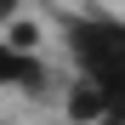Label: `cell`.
Wrapping results in <instances>:
<instances>
[{"instance_id":"cell-2","label":"cell","mask_w":125,"mask_h":125,"mask_svg":"<svg viewBox=\"0 0 125 125\" xmlns=\"http://www.w3.org/2000/svg\"><path fill=\"white\" fill-rule=\"evenodd\" d=\"M46 80L51 74L40 62V51H23L0 34V91H46Z\"/></svg>"},{"instance_id":"cell-3","label":"cell","mask_w":125,"mask_h":125,"mask_svg":"<svg viewBox=\"0 0 125 125\" xmlns=\"http://www.w3.org/2000/svg\"><path fill=\"white\" fill-rule=\"evenodd\" d=\"M62 119L68 125H102L108 119V102H102V85L85 74H74V85L62 91Z\"/></svg>"},{"instance_id":"cell-7","label":"cell","mask_w":125,"mask_h":125,"mask_svg":"<svg viewBox=\"0 0 125 125\" xmlns=\"http://www.w3.org/2000/svg\"><path fill=\"white\" fill-rule=\"evenodd\" d=\"M62 125H68V119H62Z\"/></svg>"},{"instance_id":"cell-4","label":"cell","mask_w":125,"mask_h":125,"mask_svg":"<svg viewBox=\"0 0 125 125\" xmlns=\"http://www.w3.org/2000/svg\"><path fill=\"white\" fill-rule=\"evenodd\" d=\"M6 40H11V46H23V51H40V23L11 17V23H6Z\"/></svg>"},{"instance_id":"cell-6","label":"cell","mask_w":125,"mask_h":125,"mask_svg":"<svg viewBox=\"0 0 125 125\" xmlns=\"http://www.w3.org/2000/svg\"><path fill=\"white\" fill-rule=\"evenodd\" d=\"M102 125H125V119H102Z\"/></svg>"},{"instance_id":"cell-5","label":"cell","mask_w":125,"mask_h":125,"mask_svg":"<svg viewBox=\"0 0 125 125\" xmlns=\"http://www.w3.org/2000/svg\"><path fill=\"white\" fill-rule=\"evenodd\" d=\"M97 85H102V102H108V119H125V74L97 80Z\"/></svg>"},{"instance_id":"cell-1","label":"cell","mask_w":125,"mask_h":125,"mask_svg":"<svg viewBox=\"0 0 125 125\" xmlns=\"http://www.w3.org/2000/svg\"><path fill=\"white\" fill-rule=\"evenodd\" d=\"M62 51H68L74 74L114 80V74H125V23L108 11H80L62 23Z\"/></svg>"}]
</instances>
